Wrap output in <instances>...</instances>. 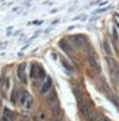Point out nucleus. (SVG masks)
<instances>
[{
	"instance_id": "f257e3e1",
	"label": "nucleus",
	"mask_w": 119,
	"mask_h": 121,
	"mask_svg": "<svg viewBox=\"0 0 119 121\" xmlns=\"http://www.w3.org/2000/svg\"><path fill=\"white\" fill-rule=\"evenodd\" d=\"M29 77L31 78H41V77H44V69H43V66L38 65V64H31V69H29Z\"/></svg>"
},
{
	"instance_id": "0eeeda50",
	"label": "nucleus",
	"mask_w": 119,
	"mask_h": 121,
	"mask_svg": "<svg viewBox=\"0 0 119 121\" xmlns=\"http://www.w3.org/2000/svg\"><path fill=\"white\" fill-rule=\"evenodd\" d=\"M59 46H60V49L63 50V52H66L68 53V55H71V53H72V47H71L68 43H66V41H60V43H59Z\"/></svg>"
},
{
	"instance_id": "39448f33",
	"label": "nucleus",
	"mask_w": 119,
	"mask_h": 121,
	"mask_svg": "<svg viewBox=\"0 0 119 121\" xmlns=\"http://www.w3.org/2000/svg\"><path fill=\"white\" fill-rule=\"evenodd\" d=\"M88 65L91 66V68L96 71V72H99L100 71V64H99V60H97V58L96 56H88Z\"/></svg>"
},
{
	"instance_id": "f8f14e48",
	"label": "nucleus",
	"mask_w": 119,
	"mask_h": 121,
	"mask_svg": "<svg viewBox=\"0 0 119 121\" xmlns=\"http://www.w3.org/2000/svg\"><path fill=\"white\" fill-rule=\"evenodd\" d=\"M41 22H43V21H34V22H31V24H34V25H40Z\"/></svg>"
},
{
	"instance_id": "f03ea898",
	"label": "nucleus",
	"mask_w": 119,
	"mask_h": 121,
	"mask_svg": "<svg viewBox=\"0 0 119 121\" xmlns=\"http://www.w3.org/2000/svg\"><path fill=\"white\" fill-rule=\"evenodd\" d=\"M79 109H81L82 115L85 118H90L93 115V108H91V104L88 100H81L79 102Z\"/></svg>"
},
{
	"instance_id": "9b49d317",
	"label": "nucleus",
	"mask_w": 119,
	"mask_h": 121,
	"mask_svg": "<svg viewBox=\"0 0 119 121\" xmlns=\"http://www.w3.org/2000/svg\"><path fill=\"white\" fill-rule=\"evenodd\" d=\"M24 106L27 108V109H29V108H32V98L29 96V98L25 100V104H24Z\"/></svg>"
},
{
	"instance_id": "6e6552de",
	"label": "nucleus",
	"mask_w": 119,
	"mask_h": 121,
	"mask_svg": "<svg viewBox=\"0 0 119 121\" xmlns=\"http://www.w3.org/2000/svg\"><path fill=\"white\" fill-rule=\"evenodd\" d=\"M62 65H63V68L68 71V74H74V66L71 65L66 59H63V60H62Z\"/></svg>"
},
{
	"instance_id": "1a4fd4ad",
	"label": "nucleus",
	"mask_w": 119,
	"mask_h": 121,
	"mask_svg": "<svg viewBox=\"0 0 119 121\" xmlns=\"http://www.w3.org/2000/svg\"><path fill=\"white\" fill-rule=\"evenodd\" d=\"M71 40H72L74 43H75V46H76V47L84 46V39H82V37H75V35H74V37H71Z\"/></svg>"
},
{
	"instance_id": "423d86ee",
	"label": "nucleus",
	"mask_w": 119,
	"mask_h": 121,
	"mask_svg": "<svg viewBox=\"0 0 119 121\" xmlns=\"http://www.w3.org/2000/svg\"><path fill=\"white\" fill-rule=\"evenodd\" d=\"M13 120H15V114L8 108H4L2 114V121H13Z\"/></svg>"
},
{
	"instance_id": "9d476101",
	"label": "nucleus",
	"mask_w": 119,
	"mask_h": 121,
	"mask_svg": "<svg viewBox=\"0 0 119 121\" xmlns=\"http://www.w3.org/2000/svg\"><path fill=\"white\" fill-rule=\"evenodd\" d=\"M47 102L50 104V106L53 105V102H57V96H56V93H55V92H50L49 98H47Z\"/></svg>"
},
{
	"instance_id": "7ed1b4c3",
	"label": "nucleus",
	"mask_w": 119,
	"mask_h": 121,
	"mask_svg": "<svg viewBox=\"0 0 119 121\" xmlns=\"http://www.w3.org/2000/svg\"><path fill=\"white\" fill-rule=\"evenodd\" d=\"M25 64H21L19 66H18V69H16V74H18V77H19V80L24 83V84H27L28 81H27V77H25Z\"/></svg>"
},
{
	"instance_id": "20e7f679",
	"label": "nucleus",
	"mask_w": 119,
	"mask_h": 121,
	"mask_svg": "<svg viewBox=\"0 0 119 121\" xmlns=\"http://www.w3.org/2000/svg\"><path fill=\"white\" fill-rule=\"evenodd\" d=\"M50 89H52V78L50 77H46V80L43 81V84H41V87H40V93L46 95Z\"/></svg>"
}]
</instances>
